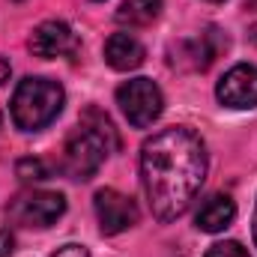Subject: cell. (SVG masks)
I'll return each mask as SVG.
<instances>
[{
	"label": "cell",
	"mask_w": 257,
	"mask_h": 257,
	"mask_svg": "<svg viewBox=\"0 0 257 257\" xmlns=\"http://www.w3.org/2000/svg\"><path fill=\"white\" fill-rule=\"evenodd\" d=\"M9 75H12V66H9V60H3V57H0V84H6V81H9Z\"/></svg>",
	"instance_id": "obj_17"
},
{
	"label": "cell",
	"mask_w": 257,
	"mask_h": 257,
	"mask_svg": "<svg viewBox=\"0 0 257 257\" xmlns=\"http://www.w3.org/2000/svg\"><path fill=\"white\" fill-rule=\"evenodd\" d=\"M111 150H117V132L111 126L108 114H102L99 108H87L78 126L66 138L60 168L72 180H93Z\"/></svg>",
	"instance_id": "obj_2"
},
{
	"label": "cell",
	"mask_w": 257,
	"mask_h": 257,
	"mask_svg": "<svg viewBox=\"0 0 257 257\" xmlns=\"http://www.w3.org/2000/svg\"><path fill=\"white\" fill-rule=\"evenodd\" d=\"M117 105H120V111L126 114V120L135 128H147L162 117L165 96H162V90H159L156 81H150V78H132V81L117 87Z\"/></svg>",
	"instance_id": "obj_5"
},
{
	"label": "cell",
	"mask_w": 257,
	"mask_h": 257,
	"mask_svg": "<svg viewBox=\"0 0 257 257\" xmlns=\"http://www.w3.org/2000/svg\"><path fill=\"white\" fill-rule=\"evenodd\" d=\"M15 171H18V177H21L24 183H42V180L51 177V171H48V165H45L42 159H21Z\"/></svg>",
	"instance_id": "obj_13"
},
{
	"label": "cell",
	"mask_w": 257,
	"mask_h": 257,
	"mask_svg": "<svg viewBox=\"0 0 257 257\" xmlns=\"http://www.w3.org/2000/svg\"><path fill=\"white\" fill-rule=\"evenodd\" d=\"M30 51L42 60H57L69 57L78 48V36L72 33V27L66 21H42L33 33H30Z\"/></svg>",
	"instance_id": "obj_8"
},
{
	"label": "cell",
	"mask_w": 257,
	"mask_h": 257,
	"mask_svg": "<svg viewBox=\"0 0 257 257\" xmlns=\"http://www.w3.org/2000/svg\"><path fill=\"white\" fill-rule=\"evenodd\" d=\"M206 180V147L186 126L156 132L141 147V186L159 221L186 215Z\"/></svg>",
	"instance_id": "obj_1"
},
{
	"label": "cell",
	"mask_w": 257,
	"mask_h": 257,
	"mask_svg": "<svg viewBox=\"0 0 257 257\" xmlns=\"http://www.w3.org/2000/svg\"><path fill=\"white\" fill-rule=\"evenodd\" d=\"M248 39H251V42L257 45V21L251 24V27H248Z\"/></svg>",
	"instance_id": "obj_18"
},
{
	"label": "cell",
	"mask_w": 257,
	"mask_h": 257,
	"mask_svg": "<svg viewBox=\"0 0 257 257\" xmlns=\"http://www.w3.org/2000/svg\"><path fill=\"white\" fill-rule=\"evenodd\" d=\"M144 57H147V51H144V45L132 33H114L105 42V63L111 66V69H117V72L138 69V66L144 63Z\"/></svg>",
	"instance_id": "obj_11"
},
{
	"label": "cell",
	"mask_w": 257,
	"mask_h": 257,
	"mask_svg": "<svg viewBox=\"0 0 257 257\" xmlns=\"http://www.w3.org/2000/svg\"><path fill=\"white\" fill-rule=\"evenodd\" d=\"M236 218V203L227 194H209L200 206H197V230L203 233H221L224 227H230V221Z\"/></svg>",
	"instance_id": "obj_10"
},
{
	"label": "cell",
	"mask_w": 257,
	"mask_h": 257,
	"mask_svg": "<svg viewBox=\"0 0 257 257\" xmlns=\"http://www.w3.org/2000/svg\"><path fill=\"white\" fill-rule=\"evenodd\" d=\"M218 51H221V42H218L215 30H209V33H200V36H194V39L177 42V45L171 48L168 63L174 66V69H183V72H203V69L212 66V60H215Z\"/></svg>",
	"instance_id": "obj_9"
},
{
	"label": "cell",
	"mask_w": 257,
	"mask_h": 257,
	"mask_svg": "<svg viewBox=\"0 0 257 257\" xmlns=\"http://www.w3.org/2000/svg\"><path fill=\"white\" fill-rule=\"evenodd\" d=\"M66 93L51 78H24L12 93V123L21 132H39L63 111Z\"/></svg>",
	"instance_id": "obj_3"
},
{
	"label": "cell",
	"mask_w": 257,
	"mask_h": 257,
	"mask_svg": "<svg viewBox=\"0 0 257 257\" xmlns=\"http://www.w3.org/2000/svg\"><path fill=\"white\" fill-rule=\"evenodd\" d=\"M206 257H248V251L239 245V242H233V239H224V242H215Z\"/></svg>",
	"instance_id": "obj_14"
},
{
	"label": "cell",
	"mask_w": 257,
	"mask_h": 257,
	"mask_svg": "<svg viewBox=\"0 0 257 257\" xmlns=\"http://www.w3.org/2000/svg\"><path fill=\"white\" fill-rule=\"evenodd\" d=\"M93 203H96V218H99V227H102L105 236L123 233L128 227H135L138 218H141L135 200L126 197V194H120L117 189H102V192H96V200H93Z\"/></svg>",
	"instance_id": "obj_6"
},
{
	"label": "cell",
	"mask_w": 257,
	"mask_h": 257,
	"mask_svg": "<svg viewBox=\"0 0 257 257\" xmlns=\"http://www.w3.org/2000/svg\"><path fill=\"white\" fill-rule=\"evenodd\" d=\"M48 257H90V254H87L84 245H63V248H57L54 254H48Z\"/></svg>",
	"instance_id": "obj_16"
},
{
	"label": "cell",
	"mask_w": 257,
	"mask_h": 257,
	"mask_svg": "<svg viewBox=\"0 0 257 257\" xmlns=\"http://www.w3.org/2000/svg\"><path fill=\"white\" fill-rule=\"evenodd\" d=\"M12 251H15V236H12L9 227L0 224V257H9Z\"/></svg>",
	"instance_id": "obj_15"
},
{
	"label": "cell",
	"mask_w": 257,
	"mask_h": 257,
	"mask_svg": "<svg viewBox=\"0 0 257 257\" xmlns=\"http://www.w3.org/2000/svg\"><path fill=\"white\" fill-rule=\"evenodd\" d=\"M212 3H221V0H212Z\"/></svg>",
	"instance_id": "obj_20"
},
{
	"label": "cell",
	"mask_w": 257,
	"mask_h": 257,
	"mask_svg": "<svg viewBox=\"0 0 257 257\" xmlns=\"http://www.w3.org/2000/svg\"><path fill=\"white\" fill-rule=\"evenodd\" d=\"M215 96L227 108H257V66L239 63L224 72V78L215 87Z\"/></svg>",
	"instance_id": "obj_7"
},
{
	"label": "cell",
	"mask_w": 257,
	"mask_h": 257,
	"mask_svg": "<svg viewBox=\"0 0 257 257\" xmlns=\"http://www.w3.org/2000/svg\"><path fill=\"white\" fill-rule=\"evenodd\" d=\"M251 230H254V242H257V206H254V221H251Z\"/></svg>",
	"instance_id": "obj_19"
},
{
	"label": "cell",
	"mask_w": 257,
	"mask_h": 257,
	"mask_svg": "<svg viewBox=\"0 0 257 257\" xmlns=\"http://www.w3.org/2000/svg\"><path fill=\"white\" fill-rule=\"evenodd\" d=\"M9 221L18 227H36L45 230L51 224H57V218L66 212V197L57 192H42V189H27V192L15 194L6 206Z\"/></svg>",
	"instance_id": "obj_4"
},
{
	"label": "cell",
	"mask_w": 257,
	"mask_h": 257,
	"mask_svg": "<svg viewBox=\"0 0 257 257\" xmlns=\"http://www.w3.org/2000/svg\"><path fill=\"white\" fill-rule=\"evenodd\" d=\"M162 0H123L117 9V21L123 27H147L159 18Z\"/></svg>",
	"instance_id": "obj_12"
}]
</instances>
